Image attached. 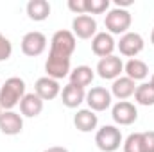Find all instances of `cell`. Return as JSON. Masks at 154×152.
I'll return each instance as SVG.
<instances>
[{
  "instance_id": "6da1fadb",
  "label": "cell",
  "mask_w": 154,
  "mask_h": 152,
  "mask_svg": "<svg viewBox=\"0 0 154 152\" xmlns=\"http://www.w3.org/2000/svg\"><path fill=\"white\" fill-rule=\"evenodd\" d=\"M25 97V81L22 77H9L0 86V108L2 111H13Z\"/></svg>"
},
{
  "instance_id": "7a4b0ae2",
  "label": "cell",
  "mask_w": 154,
  "mask_h": 152,
  "mask_svg": "<svg viewBox=\"0 0 154 152\" xmlns=\"http://www.w3.org/2000/svg\"><path fill=\"white\" fill-rule=\"evenodd\" d=\"M75 47H77V38L74 36V32L66 31V29H61V31L54 32V36L50 39L48 56L72 59V54L75 52Z\"/></svg>"
},
{
  "instance_id": "3957f363",
  "label": "cell",
  "mask_w": 154,
  "mask_h": 152,
  "mask_svg": "<svg viewBox=\"0 0 154 152\" xmlns=\"http://www.w3.org/2000/svg\"><path fill=\"white\" fill-rule=\"evenodd\" d=\"M133 23V16L129 13V9H120V7H113L106 13L104 18V25H106V32L113 34H125L129 32V27Z\"/></svg>"
},
{
  "instance_id": "277c9868",
  "label": "cell",
  "mask_w": 154,
  "mask_h": 152,
  "mask_svg": "<svg viewBox=\"0 0 154 152\" xmlns=\"http://www.w3.org/2000/svg\"><path fill=\"white\" fill-rule=\"evenodd\" d=\"M122 143H124V138H122V132L116 125H102L100 129H97L95 145L99 150L116 152Z\"/></svg>"
},
{
  "instance_id": "5b68a950",
  "label": "cell",
  "mask_w": 154,
  "mask_h": 152,
  "mask_svg": "<svg viewBox=\"0 0 154 152\" xmlns=\"http://www.w3.org/2000/svg\"><path fill=\"white\" fill-rule=\"evenodd\" d=\"M111 100H113V95L109 90H106L104 86H95L90 91H86L84 102L88 104V109H91L93 113H102L111 108Z\"/></svg>"
},
{
  "instance_id": "8992f818",
  "label": "cell",
  "mask_w": 154,
  "mask_h": 152,
  "mask_svg": "<svg viewBox=\"0 0 154 152\" xmlns=\"http://www.w3.org/2000/svg\"><path fill=\"white\" fill-rule=\"evenodd\" d=\"M97 75L100 79H106V81H115L124 74V63L118 56H108V57H102L99 59L97 63V68H95Z\"/></svg>"
},
{
  "instance_id": "52a82bcc",
  "label": "cell",
  "mask_w": 154,
  "mask_h": 152,
  "mask_svg": "<svg viewBox=\"0 0 154 152\" xmlns=\"http://www.w3.org/2000/svg\"><path fill=\"white\" fill-rule=\"evenodd\" d=\"M143 47H145V41L142 38V34H138V32H125L124 36H120L118 39V43H116V48L120 50V54L122 56H125V57H136L142 50H143Z\"/></svg>"
},
{
  "instance_id": "ba28073f",
  "label": "cell",
  "mask_w": 154,
  "mask_h": 152,
  "mask_svg": "<svg viewBox=\"0 0 154 152\" xmlns=\"http://www.w3.org/2000/svg\"><path fill=\"white\" fill-rule=\"evenodd\" d=\"M111 116L116 125H133L138 120V109L129 100H118L111 108Z\"/></svg>"
},
{
  "instance_id": "9c48e42d",
  "label": "cell",
  "mask_w": 154,
  "mask_h": 152,
  "mask_svg": "<svg viewBox=\"0 0 154 152\" xmlns=\"http://www.w3.org/2000/svg\"><path fill=\"white\" fill-rule=\"evenodd\" d=\"M47 50V36L39 31H31L22 38V52L29 57H38Z\"/></svg>"
},
{
  "instance_id": "30bf717a",
  "label": "cell",
  "mask_w": 154,
  "mask_h": 152,
  "mask_svg": "<svg viewBox=\"0 0 154 152\" xmlns=\"http://www.w3.org/2000/svg\"><path fill=\"white\" fill-rule=\"evenodd\" d=\"M72 32L79 39H93L97 34V20L90 14H79L72 20Z\"/></svg>"
},
{
  "instance_id": "8fae6325",
  "label": "cell",
  "mask_w": 154,
  "mask_h": 152,
  "mask_svg": "<svg viewBox=\"0 0 154 152\" xmlns=\"http://www.w3.org/2000/svg\"><path fill=\"white\" fill-rule=\"evenodd\" d=\"M45 72H47V77L61 81V79L70 75V72H72V59L48 56L47 61H45Z\"/></svg>"
},
{
  "instance_id": "7c38bea8",
  "label": "cell",
  "mask_w": 154,
  "mask_h": 152,
  "mask_svg": "<svg viewBox=\"0 0 154 152\" xmlns=\"http://www.w3.org/2000/svg\"><path fill=\"white\" fill-rule=\"evenodd\" d=\"M23 131V116L14 111H2L0 114V132L5 136H16Z\"/></svg>"
},
{
  "instance_id": "4fadbf2b",
  "label": "cell",
  "mask_w": 154,
  "mask_h": 152,
  "mask_svg": "<svg viewBox=\"0 0 154 152\" xmlns=\"http://www.w3.org/2000/svg\"><path fill=\"white\" fill-rule=\"evenodd\" d=\"M115 48H116V41L109 32H97L91 39V52L95 56H99L100 59L108 57V56H113Z\"/></svg>"
},
{
  "instance_id": "5bb4252c",
  "label": "cell",
  "mask_w": 154,
  "mask_h": 152,
  "mask_svg": "<svg viewBox=\"0 0 154 152\" xmlns=\"http://www.w3.org/2000/svg\"><path fill=\"white\" fill-rule=\"evenodd\" d=\"M34 93L38 95L39 99L45 102V100H54L57 95H61V86H59V81L56 79H50V77H39L34 84Z\"/></svg>"
},
{
  "instance_id": "9a60e30c",
  "label": "cell",
  "mask_w": 154,
  "mask_h": 152,
  "mask_svg": "<svg viewBox=\"0 0 154 152\" xmlns=\"http://www.w3.org/2000/svg\"><path fill=\"white\" fill-rule=\"evenodd\" d=\"M134 91H136V82L133 81V79H129V77L125 75H120L118 79L113 81V84H111V95L118 99V100H127V99H131L133 95H134Z\"/></svg>"
},
{
  "instance_id": "2e32d148",
  "label": "cell",
  "mask_w": 154,
  "mask_h": 152,
  "mask_svg": "<svg viewBox=\"0 0 154 152\" xmlns=\"http://www.w3.org/2000/svg\"><path fill=\"white\" fill-rule=\"evenodd\" d=\"M61 100L66 108L75 109L86 100V91H84V88H79V86H74L68 82L61 91Z\"/></svg>"
},
{
  "instance_id": "e0dca14e",
  "label": "cell",
  "mask_w": 154,
  "mask_h": 152,
  "mask_svg": "<svg viewBox=\"0 0 154 152\" xmlns=\"http://www.w3.org/2000/svg\"><path fill=\"white\" fill-rule=\"evenodd\" d=\"M74 125L77 131L81 132H91L99 125V116L93 113L91 109H79L74 114Z\"/></svg>"
},
{
  "instance_id": "ac0fdd59",
  "label": "cell",
  "mask_w": 154,
  "mask_h": 152,
  "mask_svg": "<svg viewBox=\"0 0 154 152\" xmlns=\"http://www.w3.org/2000/svg\"><path fill=\"white\" fill-rule=\"evenodd\" d=\"M41 111H43V100L34 91L32 93H25V97L20 102V113H22V116L36 118V116L41 114Z\"/></svg>"
},
{
  "instance_id": "d6986e66",
  "label": "cell",
  "mask_w": 154,
  "mask_h": 152,
  "mask_svg": "<svg viewBox=\"0 0 154 152\" xmlns=\"http://www.w3.org/2000/svg\"><path fill=\"white\" fill-rule=\"evenodd\" d=\"M68 77H70V84L86 90V88L93 82V79H95V70H91V66L81 65V66H75V68L70 72Z\"/></svg>"
},
{
  "instance_id": "ffe728a7",
  "label": "cell",
  "mask_w": 154,
  "mask_h": 152,
  "mask_svg": "<svg viewBox=\"0 0 154 152\" xmlns=\"http://www.w3.org/2000/svg\"><path fill=\"white\" fill-rule=\"evenodd\" d=\"M124 74H125V77L133 79L134 82L136 81H143L145 77L149 75V66H147L145 61H142L138 57H133V59H129L124 65Z\"/></svg>"
},
{
  "instance_id": "44dd1931",
  "label": "cell",
  "mask_w": 154,
  "mask_h": 152,
  "mask_svg": "<svg viewBox=\"0 0 154 152\" xmlns=\"http://www.w3.org/2000/svg\"><path fill=\"white\" fill-rule=\"evenodd\" d=\"M25 11L32 22H43L50 16V4L47 0H31L27 4Z\"/></svg>"
},
{
  "instance_id": "7402d4cb",
  "label": "cell",
  "mask_w": 154,
  "mask_h": 152,
  "mask_svg": "<svg viewBox=\"0 0 154 152\" xmlns=\"http://www.w3.org/2000/svg\"><path fill=\"white\" fill-rule=\"evenodd\" d=\"M133 97H134L136 104H140V106H154V86L151 82L138 84Z\"/></svg>"
},
{
  "instance_id": "603a6c76",
  "label": "cell",
  "mask_w": 154,
  "mask_h": 152,
  "mask_svg": "<svg viewBox=\"0 0 154 152\" xmlns=\"http://www.w3.org/2000/svg\"><path fill=\"white\" fill-rule=\"evenodd\" d=\"M122 147H124V152H145L143 150V136H142V132H131L124 140Z\"/></svg>"
},
{
  "instance_id": "cb8c5ba5",
  "label": "cell",
  "mask_w": 154,
  "mask_h": 152,
  "mask_svg": "<svg viewBox=\"0 0 154 152\" xmlns=\"http://www.w3.org/2000/svg\"><path fill=\"white\" fill-rule=\"evenodd\" d=\"M109 11V0H86V14H102Z\"/></svg>"
},
{
  "instance_id": "d4e9b609",
  "label": "cell",
  "mask_w": 154,
  "mask_h": 152,
  "mask_svg": "<svg viewBox=\"0 0 154 152\" xmlns=\"http://www.w3.org/2000/svg\"><path fill=\"white\" fill-rule=\"evenodd\" d=\"M11 56H13V43L0 32V63L7 61Z\"/></svg>"
},
{
  "instance_id": "484cf974",
  "label": "cell",
  "mask_w": 154,
  "mask_h": 152,
  "mask_svg": "<svg viewBox=\"0 0 154 152\" xmlns=\"http://www.w3.org/2000/svg\"><path fill=\"white\" fill-rule=\"evenodd\" d=\"M68 9L74 14H86V0H68Z\"/></svg>"
},
{
  "instance_id": "4316f807",
  "label": "cell",
  "mask_w": 154,
  "mask_h": 152,
  "mask_svg": "<svg viewBox=\"0 0 154 152\" xmlns=\"http://www.w3.org/2000/svg\"><path fill=\"white\" fill-rule=\"evenodd\" d=\"M142 136H143V150L154 152V131L142 132Z\"/></svg>"
},
{
  "instance_id": "83f0119b",
  "label": "cell",
  "mask_w": 154,
  "mask_h": 152,
  "mask_svg": "<svg viewBox=\"0 0 154 152\" xmlns=\"http://www.w3.org/2000/svg\"><path fill=\"white\" fill-rule=\"evenodd\" d=\"M134 2L133 0H115V5L116 7H120V9H127L129 5H133Z\"/></svg>"
},
{
  "instance_id": "f1b7e54d",
  "label": "cell",
  "mask_w": 154,
  "mask_h": 152,
  "mask_svg": "<svg viewBox=\"0 0 154 152\" xmlns=\"http://www.w3.org/2000/svg\"><path fill=\"white\" fill-rule=\"evenodd\" d=\"M43 152H68L66 147H59V145H56V147H48V149H45Z\"/></svg>"
},
{
  "instance_id": "f546056e",
  "label": "cell",
  "mask_w": 154,
  "mask_h": 152,
  "mask_svg": "<svg viewBox=\"0 0 154 152\" xmlns=\"http://www.w3.org/2000/svg\"><path fill=\"white\" fill-rule=\"evenodd\" d=\"M151 43L154 45V27H152V32H151Z\"/></svg>"
},
{
  "instance_id": "4dcf8cb0",
  "label": "cell",
  "mask_w": 154,
  "mask_h": 152,
  "mask_svg": "<svg viewBox=\"0 0 154 152\" xmlns=\"http://www.w3.org/2000/svg\"><path fill=\"white\" fill-rule=\"evenodd\" d=\"M151 84L154 86V74H152V77H151Z\"/></svg>"
},
{
  "instance_id": "1f68e13d",
  "label": "cell",
  "mask_w": 154,
  "mask_h": 152,
  "mask_svg": "<svg viewBox=\"0 0 154 152\" xmlns=\"http://www.w3.org/2000/svg\"><path fill=\"white\" fill-rule=\"evenodd\" d=\"M0 114H2V108H0Z\"/></svg>"
},
{
  "instance_id": "d6a6232c",
  "label": "cell",
  "mask_w": 154,
  "mask_h": 152,
  "mask_svg": "<svg viewBox=\"0 0 154 152\" xmlns=\"http://www.w3.org/2000/svg\"><path fill=\"white\" fill-rule=\"evenodd\" d=\"M0 86H2V84H0Z\"/></svg>"
}]
</instances>
